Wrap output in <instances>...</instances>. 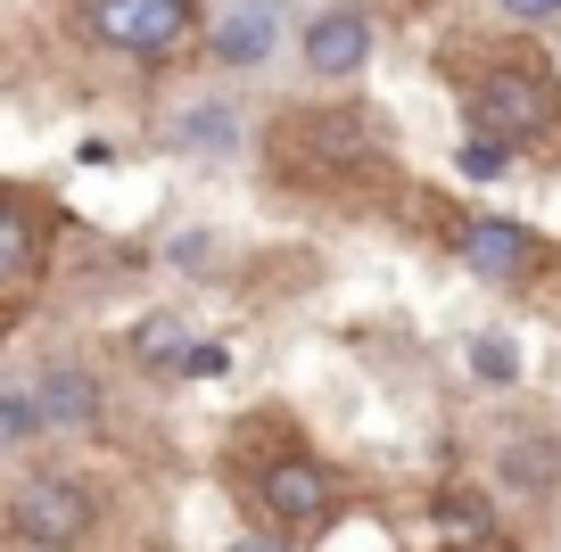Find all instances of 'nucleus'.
Segmentation results:
<instances>
[{
	"mask_svg": "<svg viewBox=\"0 0 561 552\" xmlns=\"http://www.w3.org/2000/svg\"><path fill=\"white\" fill-rule=\"evenodd\" d=\"M107 519V495L83 470H25L0 503V536L18 552H83Z\"/></svg>",
	"mask_w": 561,
	"mask_h": 552,
	"instance_id": "f257e3e1",
	"label": "nucleus"
},
{
	"mask_svg": "<svg viewBox=\"0 0 561 552\" xmlns=\"http://www.w3.org/2000/svg\"><path fill=\"white\" fill-rule=\"evenodd\" d=\"M248 503H256L264 536L298 544V536H314V528L339 519V470L322 462L314 446H273V453L248 462Z\"/></svg>",
	"mask_w": 561,
	"mask_h": 552,
	"instance_id": "f03ea898",
	"label": "nucleus"
},
{
	"mask_svg": "<svg viewBox=\"0 0 561 552\" xmlns=\"http://www.w3.org/2000/svg\"><path fill=\"white\" fill-rule=\"evenodd\" d=\"M198 0H75V34L124 67H165L198 42Z\"/></svg>",
	"mask_w": 561,
	"mask_h": 552,
	"instance_id": "7ed1b4c3",
	"label": "nucleus"
},
{
	"mask_svg": "<svg viewBox=\"0 0 561 552\" xmlns=\"http://www.w3.org/2000/svg\"><path fill=\"white\" fill-rule=\"evenodd\" d=\"M462 116H471V140H495V149H520L553 124V83L537 67H488L471 91H462Z\"/></svg>",
	"mask_w": 561,
	"mask_h": 552,
	"instance_id": "20e7f679",
	"label": "nucleus"
},
{
	"mask_svg": "<svg viewBox=\"0 0 561 552\" xmlns=\"http://www.w3.org/2000/svg\"><path fill=\"white\" fill-rule=\"evenodd\" d=\"M289 42H298V67L314 83H355L380 50V18H371V0H322V9H306Z\"/></svg>",
	"mask_w": 561,
	"mask_h": 552,
	"instance_id": "39448f33",
	"label": "nucleus"
},
{
	"mask_svg": "<svg viewBox=\"0 0 561 552\" xmlns=\"http://www.w3.org/2000/svg\"><path fill=\"white\" fill-rule=\"evenodd\" d=\"M58 231H67V215H58L50 198L18 191V182H0V297H25V289H42V280H50Z\"/></svg>",
	"mask_w": 561,
	"mask_h": 552,
	"instance_id": "423d86ee",
	"label": "nucleus"
},
{
	"mask_svg": "<svg viewBox=\"0 0 561 552\" xmlns=\"http://www.w3.org/2000/svg\"><path fill=\"white\" fill-rule=\"evenodd\" d=\"M289 42V0H224L207 25H198V50L215 74H264Z\"/></svg>",
	"mask_w": 561,
	"mask_h": 552,
	"instance_id": "0eeeda50",
	"label": "nucleus"
},
{
	"mask_svg": "<svg viewBox=\"0 0 561 552\" xmlns=\"http://www.w3.org/2000/svg\"><path fill=\"white\" fill-rule=\"evenodd\" d=\"M25 396H34V413H42V437H91L107 421V380L83 355H42L34 371H25Z\"/></svg>",
	"mask_w": 561,
	"mask_h": 552,
	"instance_id": "6e6552de",
	"label": "nucleus"
},
{
	"mask_svg": "<svg viewBox=\"0 0 561 552\" xmlns=\"http://www.w3.org/2000/svg\"><path fill=\"white\" fill-rule=\"evenodd\" d=\"M158 140H165V157L224 165V157H240V149H248V124H240V107H231L224 91H198V100H182L174 116L158 124Z\"/></svg>",
	"mask_w": 561,
	"mask_h": 552,
	"instance_id": "1a4fd4ad",
	"label": "nucleus"
},
{
	"mask_svg": "<svg viewBox=\"0 0 561 552\" xmlns=\"http://www.w3.org/2000/svg\"><path fill=\"white\" fill-rule=\"evenodd\" d=\"M455 256L471 264L479 280H520V273H537V240H528V223H512V215H471V223L455 231Z\"/></svg>",
	"mask_w": 561,
	"mask_h": 552,
	"instance_id": "9d476101",
	"label": "nucleus"
},
{
	"mask_svg": "<svg viewBox=\"0 0 561 552\" xmlns=\"http://www.w3.org/2000/svg\"><path fill=\"white\" fill-rule=\"evenodd\" d=\"M430 528H438L446 552H471V544L495 536V511H488L479 486H438V495H430Z\"/></svg>",
	"mask_w": 561,
	"mask_h": 552,
	"instance_id": "9b49d317",
	"label": "nucleus"
},
{
	"mask_svg": "<svg viewBox=\"0 0 561 552\" xmlns=\"http://www.w3.org/2000/svg\"><path fill=\"white\" fill-rule=\"evenodd\" d=\"M553 437H512L504 446V462H495V479L504 486H520V495H545V486H553Z\"/></svg>",
	"mask_w": 561,
	"mask_h": 552,
	"instance_id": "f8f14e48",
	"label": "nucleus"
},
{
	"mask_svg": "<svg viewBox=\"0 0 561 552\" xmlns=\"http://www.w3.org/2000/svg\"><path fill=\"white\" fill-rule=\"evenodd\" d=\"M42 446V413L25 396V380H0V453H25Z\"/></svg>",
	"mask_w": 561,
	"mask_h": 552,
	"instance_id": "ddd939ff",
	"label": "nucleus"
},
{
	"mask_svg": "<svg viewBox=\"0 0 561 552\" xmlns=\"http://www.w3.org/2000/svg\"><path fill=\"white\" fill-rule=\"evenodd\" d=\"M462 355H471V371H479L488 388H512V380H520V346H512L504 330H479V338L462 346Z\"/></svg>",
	"mask_w": 561,
	"mask_h": 552,
	"instance_id": "4468645a",
	"label": "nucleus"
},
{
	"mask_svg": "<svg viewBox=\"0 0 561 552\" xmlns=\"http://www.w3.org/2000/svg\"><path fill=\"white\" fill-rule=\"evenodd\" d=\"M455 165H462V182H504V173H512V149H495V140H471V133H462Z\"/></svg>",
	"mask_w": 561,
	"mask_h": 552,
	"instance_id": "2eb2a0df",
	"label": "nucleus"
},
{
	"mask_svg": "<svg viewBox=\"0 0 561 552\" xmlns=\"http://www.w3.org/2000/svg\"><path fill=\"white\" fill-rule=\"evenodd\" d=\"M495 9H504L512 25H553L561 18V0H495Z\"/></svg>",
	"mask_w": 561,
	"mask_h": 552,
	"instance_id": "dca6fc26",
	"label": "nucleus"
},
{
	"mask_svg": "<svg viewBox=\"0 0 561 552\" xmlns=\"http://www.w3.org/2000/svg\"><path fill=\"white\" fill-rule=\"evenodd\" d=\"M224 552H289V544H280V536H264V528H240Z\"/></svg>",
	"mask_w": 561,
	"mask_h": 552,
	"instance_id": "f3484780",
	"label": "nucleus"
},
{
	"mask_svg": "<svg viewBox=\"0 0 561 552\" xmlns=\"http://www.w3.org/2000/svg\"><path fill=\"white\" fill-rule=\"evenodd\" d=\"M471 552H512V544H504V536H488V544H471Z\"/></svg>",
	"mask_w": 561,
	"mask_h": 552,
	"instance_id": "a211bd4d",
	"label": "nucleus"
},
{
	"mask_svg": "<svg viewBox=\"0 0 561 552\" xmlns=\"http://www.w3.org/2000/svg\"><path fill=\"white\" fill-rule=\"evenodd\" d=\"M149 552H182V544H149Z\"/></svg>",
	"mask_w": 561,
	"mask_h": 552,
	"instance_id": "6ab92c4d",
	"label": "nucleus"
}]
</instances>
